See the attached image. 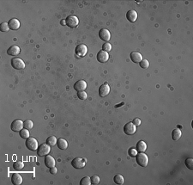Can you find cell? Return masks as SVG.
I'll use <instances>...</instances> for the list:
<instances>
[{
	"label": "cell",
	"instance_id": "24",
	"mask_svg": "<svg viewBox=\"0 0 193 185\" xmlns=\"http://www.w3.org/2000/svg\"><path fill=\"white\" fill-rule=\"evenodd\" d=\"M57 141H58V140L56 139L55 136H50V137L47 138V140H46V143L49 145L50 146L55 145L57 144Z\"/></svg>",
	"mask_w": 193,
	"mask_h": 185
},
{
	"label": "cell",
	"instance_id": "27",
	"mask_svg": "<svg viewBox=\"0 0 193 185\" xmlns=\"http://www.w3.org/2000/svg\"><path fill=\"white\" fill-rule=\"evenodd\" d=\"M23 125H24V128L29 130V129L33 128V127H34V122H33L31 120H27V121H25V122H23Z\"/></svg>",
	"mask_w": 193,
	"mask_h": 185
},
{
	"label": "cell",
	"instance_id": "38",
	"mask_svg": "<svg viewBox=\"0 0 193 185\" xmlns=\"http://www.w3.org/2000/svg\"><path fill=\"white\" fill-rule=\"evenodd\" d=\"M64 22H65V21H61V23H62V25H65L64 24ZM66 23V22H65Z\"/></svg>",
	"mask_w": 193,
	"mask_h": 185
},
{
	"label": "cell",
	"instance_id": "5",
	"mask_svg": "<svg viewBox=\"0 0 193 185\" xmlns=\"http://www.w3.org/2000/svg\"><path fill=\"white\" fill-rule=\"evenodd\" d=\"M11 65L17 70H21L25 68V64L21 58H14L11 60Z\"/></svg>",
	"mask_w": 193,
	"mask_h": 185
},
{
	"label": "cell",
	"instance_id": "9",
	"mask_svg": "<svg viewBox=\"0 0 193 185\" xmlns=\"http://www.w3.org/2000/svg\"><path fill=\"white\" fill-rule=\"evenodd\" d=\"M85 161L82 158H76L71 161V165L75 169H83L85 166Z\"/></svg>",
	"mask_w": 193,
	"mask_h": 185
},
{
	"label": "cell",
	"instance_id": "30",
	"mask_svg": "<svg viewBox=\"0 0 193 185\" xmlns=\"http://www.w3.org/2000/svg\"><path fill=\"white\" fill-rule=\"evenodd\" d=\"M77 97L80 100H86L88 98V95L84 90L83 91H77Z\"/></svg>",
	"mask_w": 193,
	"mask_h": 185
},
{
	"label": "cell",
	"instance_id": "29",
	"mask_svg": "<svg viewBox=\"0 0 193 185\" xmlns=\"http://www.w3.org/2000/svg\"><path fill=\"white\" fill-rule=\"evenodd\" d=\"M139 65H140V66H141L142 68L147 69V68H149V66H150V62H149L148 60H146V59H143V61L139 63Z\"/></svg>",
	"mask_w": 193,
	"mask_h": 185
},
{
	"label": "cell",
	"instance_id": "11",
	"mask_svg": "<svg viewBox=\"0 0 193 185\" xmlns=\"http://www.w3.org/2000/svg\"><path fill=\"white\" fill-rule=\"evenodd\" d=\"M110 92V86L107 83H104L99 88V95L101 97H105Z\"/></svg>",
	"mask_w": 193,
	"mask_h": 185
},
{
	"label": "cell",
	"instance_id": "35",
	"mask_svg": "<svg viewBox=\"0 0 193 185\" xmlns=\"http://www.w3.org/2000/svg\"><path fill=\"white\" fill-rule=\"evenodd\" d=\"M128 152H129V155H130V157H136V154H137V151H136V149H133V148L129 149Z\"/></svg>",
	"mask_w": 193,
	"mask_h": 185
},
{
	"label": "cell",
	"instance_id": "2",
	"mask_svg": "<svg viewBox=\"0 0 193 185\" xmlns=\"http://www.w3.org/2000/svg\"><path fill=\"white\" fill-rule=\"evenodd\" d=\"M26 146L28 150L30 151H37L39 145H38V141L35 138H33V137H29L26 140Z\"/></svg>",
	"mask_w": 193,
	"mask_h": 185
},
{
	"label": "cell",
	"instance_id": "22",
	"mask_svg": "<svg viewBox=\"0 0 193 185\" xmlns=\"http://www.w3.org/2000/svg\"><path fill=\"white\" fill-rule=\"evenodd\" d=\"M57 145H58V147H59V149L65 150V149H67V147H68V143H67V141H66L64 139L60 138V139H59L58 141H57Z\"/></svg>",
	"mask_w": 193,
	"mask_h": 185
},
{
	"label": "cell",
	"instance_id": "1",
	"mask_svg": "<svg viewBox=\"0 0 193 185\" xmlns=\"http://www.w3.org/2000/svg\"><path fill=\"white\" fill-rule=\"evenodd\" d=\"M136 163L142 167H146L149 164V158L143 152H139L138 154H136Z\"/></svg>",
	"mask_w": 193,
	"mask_h": 185
},
{
	"label": "cell",
	"instance_id": "14",
	"mask_svg": "<svg viewBox=\"0 0 193 185\" xmlns=\"http://www.w3.org/2000/svg\"><path fill=\"white\" fill-rule=\"evenodd\" d=\"M55 164H56V161L54 159V158H52L51 155H46L45 158V165L47 168H52L55 166Z\"/></svg>",
	"mask_w": 193,
	"mask_h": 185
},
{
	"label": "cell",
	"instance_id": "6",
	"mask_svg": "<svg viewBox=\"0 0 193 185\" xmlns=\"http://www.w3.org/2000/svg\"><path fill=\"white\" fill-rule=\"evenodd\" d=\"M136 126H135L133 122H128L125 125L124 127V132L127 135H132L136 133Z\"/></svg>",
	"mask_w": 193,
	"mask_h": 185
},
{
	"label": "cell",
	"instance_id": "21",
	"mask_svg": "<svg viewBox=\"0 0 193 185\" xmlns=\"http://www.w3.org/2000/svg\"><path fill=\"white\" fill-rule=\"evenodd\" d=\"M146 149H147V145L143 140L138 141V143L136 144V151H138L139 152H143L146 151Z\"/></svg>",
	"mask_w": 193,
	"mask_h": 185
},
{
	"label": "cell",
	"instance_id": "3",
	"mask_svg": "<svg viewBox=\"0 0 193 185\" xmlns=\"http://www.w3.org/2000/svg\"><path fill=\"white\" fill-rule=\"evenodd\" d=\"M75 53L78 58L84 57L88 53V47L85 44H79L77 46V47L75 49Z\"/></svg>",
	"mask_w": 193,
	"mask_h": 185
},
{
	"label": "cell",
	"instance_id": "26",
	"mask_svg": "<svg viewBox=\"0 0 193 185\" xmlns=\"http://www.w3.org/2000/svg\"><path fill=\"white\" fill-rule=\"evenodd\" d=\"M23 167H24V164L21 161H17L13 164V168L17 170H21Z\"/></svg>",
	"mask_w": 193,
	"mask_h": 185
},
{
	"label": "cell",
	"instance_id": "37",
	"mask_svg": "<svg viewBox=\"0 0 193 185\" xmlns=\"http://www.w3.org/2000/svg\"><path fill=\"white\" fill-rule=\"evenodd\" d=\"M133 123H134L135 126L138 127V126H140V125H141V120H140L139 118H136V119H134Z\"/></svg>",
	"mask_w": 193,
	"mask_h": 185
},
{
	"label": "cell",
	"instance_id": "7",
	"mask_svg": "<svg viewBox=\"0 0 193 185\" xmlns=\"http://www.w3.org/2000/svg\"><path fill=\"white\" fill-rule=\"evenodd\" d=\"M65 22L66 25H68L70 28H75L78 25L79 23V20L76 16H69L66 19H65Z\"/></svg>",
	"mask_w": 193,
	"mask_h": 185
},
{
	"label": "cell",
	"instance_id": "33",
	"mask_svg": "<svg viewBox=\"0 0 193 185\" xmlns=\"http://www.w3.org/2000/svg\"><path fill=\"white\" fill-rule=\"evenodd\" d=\"M102 50L105 51V52H107V53L110 52L112 50V45L110 43H108V42L104 43V45L102 46Z\"/></svg>",
	"mask_w": 193,
	"mask_h": 185
},
{
	"label": "cell",
	"instance_id": "4",
	"mask_svg": "<svg viewBox=\"0 0 193 185\" xmlns=\"http://www.w3.org/2000/svg\"><path fill=\"white\" fill-rule=\"evenodd\" d=\"M51 151V147L50 145L47 144V143H43L41 144L37 149V155L38 156H41V157H43V156H46L47 154H49Z\"/></svg>",
	"mask_w": 193,
	"mask_h": 185
},
{
	"label": "cell",
	"instance_id": "10",
	"mask_svg": "<svg viewBox=\"0 0 193 185\" xmlns=\"http://www.w3.org/2000/svg\"><path fill=\"white\" fill-rule=\"evenodd\" d=\"M99 37L104 41H108L111 39V33L107 29H101L99 31Z\"/></svg>",
	"mask_w": 193,
	"mask_h": 185
},
{
	"label": "cell",
	"instance_id": "13",
	"mask_svg": "<svg viewBox=\"0 0 193 185\" xmlns=\"http://www.w3.org/2000/svg\"><path fill=\"white\" fill-rule=\"evenodd\" d=\"M20 47L17 45H13L11 46L10 47L8 48L7 50V54L8 55H10V56H17L20 54Z\"/></svg>",
	"mask_w": 193,
	"mask_h": 185
},
{
	"label": "cell",
	"instance_id": "19",
	"mask_svg": "<svg viewBox=\"0 0 193 185\" xmlns=\"http://www.w3.org/2000/svg\"><path fill=\"white\" fill-rule=\"evenodd\" d=\"M11 182L14 185H20L22 184V177L19 174H13L11 177Z\"/></svg>",
	"mask_w": 193,
	"mask_h": 185
},
{
	"label": "cell",
	"instance_id": "15",
	"mask_svg": "<svg viewBox=\"0 0 193 185\" xmlns=\"http://www.w3.org/2000/svg\"><path fill=\"white\" fill-rule=\"evenodd\" d=\"M9 27L11 30H17L20 28V22L17 18H12L8 22Z\"/></svg>",
	"mask_w": 193,
	"mask_h": 185
},
{
	"label": "cell",
	"instance_id": "23",
	"mask_svg": "<svg viewBox=\"0 0 193 185\" xmlns=\"http://www.w3.org/2000/svg\"><path fill=\"white\" fill-rule=\"evenodd\" d=\"M113 181L116 184H124L125 183V177L121 175V174H117L116 176H114L113 177Z\"/></svg>",
	"mask_w": 193,
	"mask_h": 185
},
{
	"label": "cell",
	"instance_id": "20",
	"mask_svg": "<svg viewBox=\"0 0 193 185\" xmlns=\"http://www.w3.org/2000/svg\"><path fill=\"white\" fill-rule=\"evenodd\" d=\"M181 135H182V133H181L180 129H179V128H176V129H174V130L172 132V139L174 141L179 140L180 139Z\"/></svg>",
	"mask_w": 193,
	"mask_h": 185
},
{
	"label": "cell",
	"instance_id": "18",
	"mask_svg": "<svg viewBox=\"0 0 193 185\" xmlns=\"http://www.w3.org/2000/svg\"><path fill=\"white\" fill-rule=\"evenodd\" d=\"M126 18L130 22H136V19H137V13H136V11L134 10H129L128 12L126 13Z\"/></svg>",
	"mask_w": 193,
	"mask_h": 185
},
{
	"label": "cell",
	"instance_id": "25",
	"mask_svg": "<svg viewBox=\"0 0 193 185\" xmlns=\"http://www.w3.org/2000/svg\"><path fill=\"white\" fill-rule=\"evenodd\" d=\"M29 132H28V129H26V128H22L21 131H20V136H21L22 139H28L29 138Z\"/></svg>",
	"mask_w": 193,
	"mask_h": 185
},
{
	"label": "cell",
	"instance_id": "31",
	"mask_svg": "<svg viewBox=\"0 0 193 185\" xmlns=\"http://www.w3.org/2000/svg\"><path fill=\"white\" fill-rule=\"evenodd\" d=\"M91 184V179L89 177H85L80 181V185H90Z\"/></svg>",
	"mask_w": 193,
	"mask_h": 185
},
{
	"label": "cell",
	"instance_id": "16",
	"mask_svg": "<svg viewBox=\"0 0 193 185\" xmlns=\"http://www.w3.org/2000/svg\"><path fill=\"white\" fill-rule=\"evenodd\" d=\"M130 60L134 63H140L143 61V56L139 52H132L130 54Z\"/></svg>",
	"mask_w": 193,
	"mask_h": 185
},
{
	"label": "cell",
	"instance_id": "36",
	"mask_svg": "<svg viewBox=\"0 0 193 185\" xmlns=\"http://www.w3.org/2000/svg\"><path fill=\"white\" fill-rule=\"evenodd\" d=\"M57 172H58V169H57L55 166L52 167V168H50V173H51L52 175H56Z\"/></svg>",
	"mask_w": 193,
	"mask_h": 185
},
{
	"label": "cell",
	"instance_id": "12",
	"mask_svg": "<svg viewBox=\"0 0 193 185\" xmlns=\"http://www.w3.org/2000/svg\"><path fill=\"white\" fill-rule=\"evenodd\" d=\"M109 60V54L107 52H105L103 50L100 51L97 54V61L101 63H105Z\"/></svg>",
	"mask_w": 193,
	"mask_h": 185
},
{
	"label": "cell",
	"instance_id": "32",
	"mask_svg": "<svg viewBox=\"0 0 193 185\" xmlns=\"http://www.w3.org/2000/svg\"><path fill=\"white\" fill-rule=\"evenodd\" d=\"M90 179H91V184H99L100 181H101V179L98 176H93L90 177Z\"/></svg>",
	"mask_w": 193,
	"mask_h": 185
},
{
	"label": "cell",
	"instance_id": "34",
	"mask_svg": "<svg viewBox=\"0 0 193 185\" xmlns=\"http://www.w3.org/2000/svg\"><path fill=\"white\" fill-rule=\"evenodd\" d=\"M185 165L188 169L192 170L193 169V159H187L185 160Z\"/></svg>",
	"mask_w": 193,
	"mask_h": 185
},
{
	"label": "cell",
	"instance_id": "28",
	"mask_svg": "<svg viewBox=\"0 0 193 185\" xmlns=\"http://www.w3.org/2000/svg\"><path fill=\"white\" fill-rule=\"evenodd\" d=\"M0 29H1L2 32H7V31H9L10 27H9L8 22H2L1 25H0Z\"/></svg>",
	"mask_w": 193,
	"mask_h": 185
},
{
	"label": "cell",
	"instance_id": "17",
	"mask_svg": "<svg viewBox=\"0 0 193 185\" xmlns=\"http://www.w3.org/2000/svg\"><path fill=\"white\" fill-rule=\"evenodd\" d=\"M87 88V83L84 80H79L74 84V89L77 91H83Z\"/></svg>",
	"mask_w": 193,
	"mask_h": 185
},
{
	"label": "cell",
	"instance_id": "8",
	"mask_svg": "<svg viewBox=\"0 0 193 185\" xmlns=\"http://www.w3.org/2000/svg\"><path fill=\"white\" fill-rule=\"evenodd\" d=\"M10 127H11V130L14 131V132H20L21 129L24 127V125H23V122H22L21 120L17 119V120H15V121L12 122Z\"/></svg>",
	"mask_w": 193,
	"mask_h": 185
}]
</instances>
